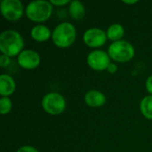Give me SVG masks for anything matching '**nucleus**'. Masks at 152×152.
Listing matches in <instances>:
<instances>
[{"mask_svg": "<svg viewBox=\"0 0 152 152\" xmlns=\"http://www.w3.org/2000/svg\"><path fill=\"white\" fill-rule=\"evenodd\" d=\"M69 14L70 16L77 20H80L84 18L86 14V7L80 1H72L69 4Z\"/></svg>", "mask_w": 152, "mask_h": 152, "instance_id": "nucleus-13", "label": "nucleus"}, {"mask_svg": "<svg viewBox=\"0 0 152 152\" xmlns=\"http://www.w3.org/2000/svg\"><path fill=\"white\" fill-rule=\"evenodd\" d=\"M124 34H125V29H124L123 26L118 24V23L112 24L111 26L109 27V28L107 30L108 38L113 42H117V41L121 40Z\"/></svg>", "mask_w": 152, "mask_h": 152, "instance_id": "nucleus-14", "label": "nucleus"}, {"mask_svg": "<svg viewBox=\"0 0 152 152\" xmlns=\"http://www.w3.org/2000/svg\"><path fill=\"white\" fill-rule=\"evenodd\" d=\"M53 4L49 1L37 0L29 3L26 7L27 17L34 22H45L51 17Z\"/></svg>", "mask_w": 152, "mask_h": 152, "instance_id": "nucleus-3", "label": "nucleus"}, {"mask_svg": "<svg viewBox=\"0 0 152 152\" xmlns=\"http://www.w3.org/2000/svg\"><path fill=\"white\" fill-rule=\"evenodd\" d=\"M86 103L93 108H98L102 106L106 102V96L100 91L91 90L85 95Z\"/></svg>", "mask_w": 152, "mask_h": 152, "instance_id": "nucleus-11", "label": "nucleus"}, {"mask_svg": "<svg viewBox=\"0 0 152 152\" xmlns=\"http://www.w3.org/2000/svg\"><path fill=\"white\" fill-rule=\"evenodd\" d=\"M17 152H39L36 148L31 146H23L17 150Z\"/></svg>", "mask_w": 152, "mask_h": 152, "instance_id": "nucleus-18", "label": "nucleus"}, {"mask_svg": "<svg viewBox=\"0 0 152 152\" xmlns=\"http://www.w3.org/2000/svg\"><path fill=\"white\" fill-rule=\"evenodd\" d=\"M11 63V60L10 57L4 54H2L0 56V66L1 68H6L7 66H9Z\"/></svg>", "mask_w": 152, "mask_h": 152, "instance_id": "nucleus-17", "label": "nucleus"}, {"mask_svg": "<svg viewBox=\"0 0 152 152\" xmlns=\"http://www.w3.org/2000/svg\"><path fill=\"white\" fill-rule=\"evenodd\" d=\"M12 102L8 97H2L0 100V112L2 115L8 114L12 110Z\"/></svg>", "mask_w": 152, "mask_h": 152, "instance_id": "nucleus-16", "label": "nucleus"}, {"mask_svg": "<svg viewBox=\"0 0 152 152\" xmlns=\"http://www.w3.org/2000/svg\"><path fill=\"white\" fill-rule=\"evenodd\" d=\"M76 36L77 31L74 25L69 22H62L54 28L52 38L56 46L67 48L75 42Z\"/></svg>", "mask_w": 152, "mask_h": 152, "instance_id": "nucleus-2", "label": "nucleus"}, {"mask_svg": "<svg viewBox=\"0 0 152 152\" xmlns=\"http://www.w3.org/2000/svg\"><path fill=\"white\" fill-rule=\"evenodd\" d=\"M50 3L52 4H54V5H58V6H61V5H65L67 4H70V2L69 0H51Z\"/></svg>", "mask_w": 152, "mask_h": 152, "instance_id": "nucleus-19", "label": "nucleus"}, {"mask_svg": "<svg viewBox=\"0 0 152 152\" xmlns=\"http://www.w3.org/2000/svg\"><path fill=\"white\" fill-rule=\"evenodd\" d=\"M110 57L118 62H126L134 56L135 50L134 46L127 41L119 40L113 42L108 50Z\"/></svg>", "mask_w": 152, "mask_h": 152, "instance_id": "nucleus-4", "label": "nucleus"}, {"mask_svg": "<svg viewBox=\"0 0 152 152\" xmlns=\"http://www.w3.org/2000/svg\"><path fill=\"white\" fill-rule=\"evenodd\" d=\"M107 37V34L104 30L98 28H91L85 32L83 40L87 46L97 48L102 46L106 43Z\"/></svg>", "mask_w": 152, "mask_h": 152, "instance_id": "nucleus-8", "label": "nucleus"}, {"mask_svg": "<svg viewBox=\"0 0 152 152\" xmlns=\"http://www.w3.org/2000/svg\"><path fill=\"white\" fill-rule=\"evenodd\" d=\"M18 63L23 69H33L40 64V56L36 51L24 50L18 56Z\"/></svg>", "mask_w": 152, "mask_h": 152, "instance_id": "nucleus-9", "label": "nucleus"}, {"mask_svg": "<svg viewBox=\"0 0 152 152\" xmlns=\"http://www.w3.org/2000/svg\"><path fill=\"white\" fill-rule=\"evenodd\" d=\"M53 34L45 25H37L31 29V37L37 42H45L50 38Z\"/></svg>", "mask_w": 152, "mask_h": 152, "instance_id": "nucleus-12", "label": "nucleus"}, {"mask_svg": "<svg viewBox=\"0 0 152 152\" xmlns=\"http://www.w3.org/2000/svg\"><path fill=\"white\" fill-rule=\"evenodd\" d=\"M125 4H136V3H138V1L137 0H134V1H126V0H124L123 1Z\"/></svg>", "mask_w": 152, "mask_h": 152, "instance_id": "nucleus-22", "label": "nucleus"}, {"mask_svg": "<svg viewBox=\"0 0 152 152\" xmlns=\"http://www.w3.org/2000/svg\"><path fill=\"white\" fill-rule=\"evenodd\" d=\"M146 89L148 93H150L151 95H152V76L149 77L146 81Z\"/></svg>", "mask_w": 152, "mask_h": 152, "instance_id": "nucleus-20", "label": "nucleus"}, {"mask_svg": "<svg viewBox=\"0 0 152 152\" xmlns=\"http://www.w3.org/2000/svg\"><path fill=\"white\" fill-rule=\"evenodd\" d=\"M42 107L45 111L50 115H60L66 108V101L64 97L58 93H49L43 98Z\"/></svg>", "mask_w": 152, "mask_h": 152, "instance_id": "nucleus-5", "label": "nucleus"}, {"mask_svg": "<svg viewBox=\"0 0 152 152\" xmlns=\"http://www.w3.org/2000/svg\"><path fill=\"white\" fill-rule=\"evenodd\" d=\"M24 41L21 35L15 30H5L0 35V51L3 54L13 57L23 49Z\"/></svg>", "mask_w": 152, "mask_h": 152, "instance_id": "nucleus-1", "label": "nucleus"}, {"mask_svg": "<svg viewBox=\"0 0 152 152\" xmlns=\"http://www.w3.org/2000/svg\"><path fill=\"white\" fill-rule=\"evenodd\" d=\"M0 9L4 18L9 21H16L23 15V4L20 0H3Z\"/></svg>", "mask_w": 152, "mask_h": 152, "instance_id": "nucleus-6", "label": "nucleus"}, {"mask_svg": "<svg viewBox=\"0 0 152 152\" xmlns=\"http://www.w3.org/2000/svg\"><path fill=\"white\" fill-rule=\"evenodd\" d=\"M117 70H118V66L116 64H114V63H110V66H109V68H108V71L110 73H112L113 74V73H116Z\"/></svg>", "mask_w": 152, "mask_h": 152, "instance_id": "nucleus-21", "label": "nucleus"}, {"mask_svg": "<svg viewBox=\"0 0 152 152\" xmlns=\"http://www.w3.org/2000/svg\"><path fill=\"white\" fill-rule=\"evenodd\" d=\"M16 88L14 79L7 75L3 74L0 76V94L3 97H8L12 95Z\"/></svg>", "mask_w": 152, "mask_h": 152, "instance_id": "nucleus-10", "label": "nucleus"}, {"mask_svg": "<svg viewBox=\"0 0 152 152\" xmlns=\"http://www.w3.org/2000/svg\"><path fill=\"white\" fill-rule=\"evenodd\" d=\"M87 64L89 67L97 71L108 69L110 64V57L109 53L102 50L91 52L87 56Z\"/></svg>", "mask_w": 152, "mask_h": 152, "instance_id": "nucleus-7", "label": "nucleus"}, {"mask_svg": "<svg viewBox=\"0 0 152 152\" xmlns=\"http://www.w3.org/2000/svg\"><path fill=\"white\" fill-rule=\"evenodd\" d=\"M140 110L146 118L152 120V95H148L141 101Z\"/></svg>", "mask_w": 152, "mask_h": 152, "instance_id": "nucleus-15", "label": "nucleus"}]
</instances>
